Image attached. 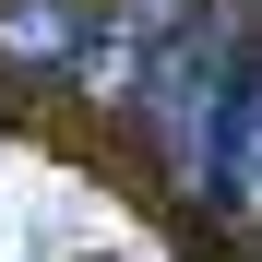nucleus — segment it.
<instances>
[{"label":"nucleus","instance_id":"obj_1","mask_svg":"<svg viewBox=\"0 0 262 262\" xmlns=\"http://www.w3.org/2000/svg\"><path fill=\"white\" fill-rule=\"evenodd\" d=\"M155 72H143V107H155V143H167V167L179 179H203V143H214V107H227V83H238V36L227 24H191L179 12V36L167 48H143Z\"/></svg>","mask_w":262,"mask_h":262},{"label":"nucleus","instance_id":"obj_2","mask_svg":"<svg viewBox=\"0 0 262 262\" xmlns=\"http://www.w3.org/2000/svg\"><path fill=\"white\" fill-rule=\"evenodd\" d=\"M203 191L238 214V227H262V60H238L227 107H214V143H203Z\"/></svg>","mask_w":262,"mask_h":262}]
</instances>
